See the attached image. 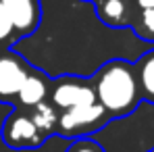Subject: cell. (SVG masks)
Masks as SVG:
<instances>
[{"instance_id": "cell-5", "label": "cell", "mask_w": 154, "mask_h": 152, "mask_svg": "<svg viewBox=\"0 0 154 152\" xmlns=\"http://www.w3.org/2000/svg\"><path fill=\"white\" fill-rule=\"evenodd\" d=\"M31 71V65L19 52L0 50V104H13L17 102L19 90Z\"/></svg>"}, {"instance_id": "cell-11", "label": "cell", "mask_w": 154, "mask_h": 152, "mask_svg": "<svg viewBox=\"0 0 154 152\" xmlns=\"http://www.w3.org/2000/svg\"><path fill=\"white\" fill-rule=\"evenodd\" d=\"M131 29L137 38L154 42V8H137L131 21Z\"/></svg>"}, {"instance_id": "cell-3", "label": "cell", "mask_w": 154, "mask_h": 152, "mask_svg": "<svg viewBox=\"0 0 154 152\" xmlns=\"http://www.w3.org/2000/svg\"><path fill=\"white\" fill-rule=\"evenodd\" d=\"M48 102L56 108V113L75 108L81 104H92L96 102L94 88L90 77L81 75H60L50 81V92H48Z\"/></svg>"}, {"instance_id": "cell-14", "label": "cell", "mask_w": 154, "mask_h": 152, "mask_svg": "<svg viewBox=\"0 0 154 152\" xmlns=\"http://www.w3.org/2000/svg\"><path fill=\"white\" fill-rule=\"evenodd\" d=\"M137 8H154V0H133Z\"/></svg>"}, {"instance_id": "cell-6", "label": "cell", "mask_w": 154, "mask_h": 152, "mask_svg": "<svg viewBox=\"0 0 154 152\" xmlns=\"http://www.w3.org/2000/svg\"><path fill=\"white\" fill-rule=\"evenodd\" d=\"M11 23L15 27L17 40L31 36L42 23V2L40 0H0Z\"/></svg>"}, {"instance_id": "cell-1", "label": "cell", "mask_w": 154, "mask_h": 152, "mask_svg": "<svg viewBox=\"0 0 154 152\" xmlns=\"http://www.w3.org/2000/svg\"><path fill=\"white\" fill-rule=\"evenodd\" d=\"M90 81L96 102L106 110L110 121L131 115L142 102L133 63L125 58L106 60L102 67L96 69Z\"/></svg>"}, {"instance_id": "cell-4", "label": "cell", "mask_w": 154, "mask_h": 152, "mask_svg": "<svg viewBox=\"0 0 154 152\" xmlns=\"http://www.w3.org/2000/svg\"><path fill=\"white\" fill-rule=\"evenodd\" d=\"M0 138L13 150H33L46 142V138L35 127L29 110L21 108V106H15L13 113L4 119L2 129H0Z\"/></svg>"}, {"instance_id": "cell-10", "label": "cell", "mask_w": 154, "mask_h": 152, "mask_svg": "<svg viewBox=\"0 0 154 152\" xmlns=\"http://www.w3.org/2000/svg\"><path fill=\"white\" fill-rule=\"evenodd\" d=\"M27 110H29V115H31L35 127L40 129V133H42L46 140L52 138V135H56L58 113H56V108H54L48 100L42 102V104H35V106H31V108H27Z\"/></svg>"}, {"instance_id": "cell-7", "label": "cell", "mask_w": 154, "mask_h": 152, "mask_svg": "<svg viewBox=\"0 0 154 152\" xmlns=\"http://www.w3.org/2000/svg\"><path fill=\"white\" fill-rule=\"evenodd\" d=\"M50 81L52 77H48L42 69H35L31 67L29 75L25 77L21 90H19V96L15 106H21V108H31L35 104H42V102L48 100V92H50Z\"/></svg>"}, {"instance_id": "cell-2", "label": "cell", "mask_w": 154, "mask_h": 152, "mask_svg": "<svg viewBox=\"0 0 154 152\" xmlns=\"http://www.w3.org/2000/svg\"><path fill=\"white\" fill-rule=\"evenodd\" d=\"M110 123V117L106 115L98 102L92 104H81L75 108L58 113V123H56V135L77 140V138H90L92 133L100 131L102 127Z\"/></svg>"}, {"instance_id": "cell-15", "label": "cell", "mask_w": 154, "mask_h": 152, "mask_svg": "<svg viewBox=\"0 0 154 152\" xmlns=\"http://www.w3.org/2000/svg\"><path fill=\"white\" fill-rule=\"evenodd\" d=\"M148 152H154V148H152V150H148Z\"/></svg>"}, {"instance_id": "cell-9", "label": "cell", "mask_w": 154, "mask_h": 152, "mask_svg": "<svg viewBox=\"0 0 154 152\" xmlns=\"http://www.w3.org/2000/svg\"><path fill=\"white\" fill-rule=\"evenodd\" d=\"M133 69H135V79H137L142 100L154 104V48L144 52L133 63Z\"/></svg>"}, {"instance_id": "cell-13", "label": "cell", "mask_w": 154, "mask_h": 152, "mask_svg": "<svg viewBox=\"0 0 154 152\" xmlns=\"http://www.w3.org/2000/svg\"><path fill=\"white\" fill-rule=\"evenodd\" d=\"M65 152H106V150H104V146H100L92 138H77L69 144V148Z\"/></svg>"}, {"instance_id": "cell-8", "label": "cell", "mask_w": 154, "mask_h": 152, "mask_svg": "<svg viewBox=\"0 0 154 152\" xmlns=\"http://www.w3.org/2000/svg\"><path fill=\"white\" fill-rule=\"evenodd\" d=\"M96 15L108 27H127L131 25L137 6L133 0H96Z\"/></svg>"}, {"instance_id": "cell-12", "label": "cell", "mask_w": 154, "mask_h": 152, "mask_svg": "<svg viewBox=\"0 0 154 152\" xmlns=\"http://www.w3.org/2000/svg\"><path fill=\"white\" fill-rule=\"evenodd\" d=\"M15 42H17L15 27H13V23H11V19H8V15H6V11H4V8H2V4H0V50L11 48Z\"/></svg>"}, {"instance_id": "cell-16", "label": "cell", "mask_w": 154, "mask_h": 152, "mask_svg": "<svg viewBox=\"0 0 154 152\" xmlns=\"http://www.w3.org/2000/svg\"><path fill=\"white\" fill-rule=\"evenodd\" d=\"M90 2H96V0H90Z\"/></svg>"}]
</instances>
